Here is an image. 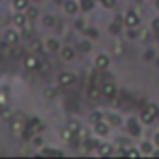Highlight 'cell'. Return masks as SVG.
Masks as SVG:
<instances>
[{
  "instance_id": "cell-30",
  "label": "cell",
  "mask_w": 159,
  "mask_h": 159,
  "mask_svg": "<svg viewBox=\"0 0 159 159\" xmlns=\"http://www.w3.org/2000/svg\"><path fill=\"white\" fill-rule=\"evenodd\" d=\"M86 150H94V148H99V142L98 140H86Z\"/></svg>"
},
{
  "instance_id": "cell-27",
  "label": "cell",
  "mask_w": 159,
  "mask_h": 159,
  "mask_svg": "<svg viewBox=\"0 0 159 159\" xmlns=\"http://www.w3.org/2000/svg\"><path fill=\"white\" fill-rule=\"evenodd\" d=\"M41 153H43V155H62L60 150H52V148H45Z\"/></svg>"
},
{
  "instance_id": "cell-36",
  "label": "cell",
  "mask_w": 159,
  "mask_h": 159,
  "mask_svg": "<svg viewBox=\"0 0 159 159\" xmlns=\"http://www.w3.org/2000/svg\"><path fill=\"white\" fill-rule=\"evenodd\" d=\"M54 96H56V92H54L52 88H49V90H45V98H47V99H51V98H54Z\"/></svg>"
},
{
  "instance_id": "cell-24",
  "label": "cell",
  "mask_w": 159,
  "mask_h": 159,
  "mask_svg": "<svg viewBox=\"0 0 159 159\" xmlns=\"http://www.w3.org/2000/svg\"><path fill=\"white\" fill-rule=\"evenodd\" d=\"M81 6H83L84 11H90L94 8V0H81Z\"/></svg>"
},
{
  "instance_id": "cell-25",
  "label": "cell",
  "mask_w": 159,
  "mask_h": 159,
  "mask_svg": "<svg viewBox=\"0 0 159 159\" xmlns=\"http://www.w3.org/2000/svg\"><path fill=\"white\" fill-rule=\"evenodd\" d=\"M43 25H45V26H54V25H56V19H54L52 15H45V17H43Z\"/></svg>"
},
{
  "instance_id": "cell-7",
  "label": "cell",
  "mask_w": 159,
  "mask_h": 159,
  "mask_svg": "<svg viewBox=\"0 0 159 159\" xmlns=\"http://www.w3.org/2000/svg\"><path fill=\"white\" fill-rule=\"evenodd\" d=\"M26 129H30L32 133H38V131H41V129H43V124H41V122H39L38 118H32V120L28 122Z\"/></svg>"
},
{
  "instance_id": "cell-15",
  "label": "cell",
  "mask_w": 159,
  "mask_h": 159,
  "mask_svg": "<svg viewBox=\"0 0 159 159\" xmlns=\"http://www.w3.org/2000/svg\"><path fill=\"white\" fill-rule=\"evenodd\" d=\"M28 47H30V51H32V52H41V49H43L41 41H38V39H32Z\"/></svg>"
},
{
  "instance_id": "cell-33",
  "label": "cell",
  "mask_w": 159,
  "mask_h": 159,
  "mask_svg": "<svg viewBox=\"0 0 159 159\" xmlns=\"http://www.w3.org/2000/svg\"><path fill=\"white\" fill-rule=\"evenodd\" d=\"M84 34H86V36H90V38H98V30H94V28H86V30H84Z\"/></svg>"
},
{
  "instance_id": "cell-45",
  "label": "cell",
  "mask_w": 159,
  "mask_h": 159,
  "mask_svg": "<svg viewBox=\"0 0 159 159\" xmlns=\"http://www.w3.org/2000/svg\"><path fill=\"white\" fill-rule=\"evenodd\" d=\"M155 6H157V10H159V0H157V2H155Z\"/></svg>"
},
{
  "instance_id": "cell-23",
  "label": "cell",
  "mask_w": 159,
  "mask_h": 159,
  "mask_svg": "<svg viewBox=\"0 0 159 159\" xmlns=\"http://www.w3.org/2000/svg\"><path fill=\"white\" fill-rule=\"evenodd\" d=\"M67 127L73 131V133H79V129H81V124H79L77 120H69V124H67Z\"/></svg>"
},
{
  "instance_id": "cell-13",
  "label": "cell",
  "mask_w": 159,
  "mask_h": 159,
  "mask_svg": "<svg viewBox=\"0 0 159 159\" xmlns=\"http://www.w3.org/2000/svg\"><path fill=\"white\" fill-rule=\"evenodd\" d=\"M60 49V43H58V39H47V51H51V52H54V51H58Z\"/></svg>"
},
{
  "instance_id": "cell-37",
  "label": "cell",
  "mask_w": 159,
  "mask_h": 159,
  "mask_svg": "<svg viewBox=\"0 0 159 159\" xmlns=\"http://www.w3.org/2000/svg\"><path fill=\"white\" fill-rule=\"evenodd\" d=\"M109 30H111V34H118V32H120V25L116 23V25H112V26H111Z\"/></svg>"
},
{
  "instance_id": "cell-42",
  "label": "cell",
  "mask_w": 159,
  "mask_h": 159,
  "mask_svg": "<svg viewBox=\"0 0 159 159\" xmlns=\"http://www.w3.org/2000/svg\"><path fill=\"white\" fill-rule=\"evenodd\" d=\"M144 58H146V60H152V58H153V52H152V51H148V52L144 54Z\"/></svg>"
},
{
  "instance_id": "cell-18",
  "label": "cell",
  "mask_w": 159,
  "mask_h": 159,
  "mask_svg": "<svg viewBox=\"0 0 159 159\" xmlns=\"http://www.w3.org/2000/svg\"><path fill=\"white\" fill-rule=\"evenodd\" d=\"M75 135H77V133H73L69 127L62 129V139H64V140H73V139H75Z\"/></svg>"
},
{
  "instance_id": "cell-9",
  "label": "cell",
  "mask_w": 159,
  "mask_h": 159,
  "mask_svg": "<svg viewBox=\"0 0 159 159\" xmlns=\"http://www.w3.org/2000/svg\"><path fill=\"white\" fill-rule=\"evenodd\" d=\"M107 66H109V56L107 54H99L96 58V67L98 69H107Z\"/></svg>"
},
{
  "instance_id": "cell-5",
  "label": "cell",
  "mask_w": 159,
  "mask_h": 159,
  "mask_svg": "<svg viewBox=\"0 0 159 159\" xmlns=\"http://www.w3.org/2000/svg\"><path fill=\"white\" fill-rule=\"evenodd\" d=\"M101 94H103L107 99H112V98L116 96V86H114L112 83H103V86H101Z\"/></svg>"
},
{
  "instance_id": "cell-3",
  "label": "cell",
  "mask_w": 159,
  "mask_h": 159,
  "mask_svg": "<svg viewBox=\"0 0 159 159\" xmlns=\"http://www.w3.org/2000/svg\"><path fill=\"white\" fill-rule=\"evenodd\" d=\"M25 69H28V71H36V69H39V58H38L36 54H28V56H25Z\"/></svg>"
},
{
  "instance_id": "cell-34",
  "label": "cell",
  "mask_w": 159,
  "mask_h": 159,
  "mask_svg": "<svg viewBox=\"0 0 159 159\" xmlns=\"http://www.w3.org/2000/svg\"><path fill=\"white\" fill-rule=\"evenodd\" d=\"M125 155H131V157H139V155H140V152H139V150H135V148H131V150H127V152H125Z\"/></svg>"
},
{
  "instance_id": "cell-39",
  "label": "cell",
  "mask_w": 159,
  "mask_h": 159,
  "mask_svg": "<svg viewBox=\"0 0 159 159\" xmlns=\"http://www.w3.org/2000/svg\"><path fill=\"white\" fill-rule=\"evenodd\" d=\"M81 51H90V43L88 41H83L81 43Z\"/></svg>"
},
{
  "instance_id": "cell-17",
  "label": "cell",
  "mask_w": 159,
  "mask_h": 159,
  "mask_svg": "<svg viewBox=\"0 0 159 159\" xmlns=\"http://www.w3.org/2000/svg\"><path fill=\"white\" fill-rule=\"evenodd\" d=\"M13 6H15V10L23 11V10L28 8V0H13Z\"/></svg>"
},
{
  "instance_id": "cell-8",
  "label": "cell",
  "mask_w": 159,
  "mask_h": 159,
  "mask_svg": "<svg viewBox=\"0 0 159 159\" xmlns=\"http://www.w3.org/2000/svg\"><path fill=\"white\" fill-rule=\"evenodd\" d=\"M4 39H6V43L15 45V43L19 41V34H17L15 30H8V32H6V36H4Z\"/></svg>"
},
{
  "instance_id": "cell-1",
  "label": "cell",
  "mask_w": 159,
  "mask_h": 159,
  "mask_svg": "<svg viewBox=\"0 0 159 159\" xmlns=\"http://www.w3.org/2000/svg\"><path fill=\"white\" fill-rule=\"evenodd\" d=\"M10 129H11V133L15 135V137H23L25 135V129H26V125H25V120L23 118H11L10 120Z\"/></svg>"
},
{
  "instance_id": "cell-28",
  "label": "cell",
  "mask_w": 159,
  "mask_h": 159,
  "mask_svg": "<svg viewBox=\"0 0 159 159\" xmlns=\"http://www.w3.org/2000/svg\"><path fill=\"white\" fill-rule=\"evenodd\" d=\"M10 54H11V58H21V56H23V49L15 47V49H11V51H10Z\"/></svg>"
},
{
  "instance_id": "cell-43",
  "label": "cell",
  "mask_w": 159,
  "mask_h": 159,
  "mask_svg": "<svg viewBox=\"0 0 159 159\" xmlns=\"http://www.w3.org/2000/svg\"><path fill=\"white\" fill-rule=\"evenodd\" d=\"M32 142H34V144H36V146H39V144H43V142H41V139H39V137H36V139H34V140H32Z\"/></svg>"
},
{
  "instance_id": "cell-35",
  "label": "cell",
  "mask_w": 159,
  "mask_h": 159,
  "mask_svg": "<svg viewBox=\"0 0 159 159\" xmlns=\"http://www.w3.org/2000/svg\"><path fill=\"white\" fill-rule=\"evenodd\" d=\"M142 152L152 153V144H150V142H142Z\"/></svg>"
},
{
  "instance_id": "cell-16",
  "label": "cell",
  "mask_w": 159,
  "mask_h": 159,
  "mask_svg": "<svg viewBox=\"0 0 159 159\" xmlns=\"http://www.w3.org/2000/svg\"><path fill=\"white\" fill-rule=\"evenodd\" d=\"M99 94H101V90H99L96 84H92V86L88 88V96H90V99H98V98H99Z\"/></svg>"
},
{
  "instance_id": "cell-21",
  "label": "cell",
  "mask_w": 159,
  "mask_h": 159,
  "mask_svg": "<svg viewBox=\"0 0 159 159\" xmlns=\"http://www.w3.org/2000/svg\"><path fill=\"white\" fill-rule=\"evenodd\" d=\"M64 8H66L67 13H75V11H77V4L73 2V0H67V2L64 4Z\"/></svg>"
},
{
  "instance_id": "cell-12",
  "label": "cell",
  "mask_w": 159,
  "mask_h": 159,
  "mask_svg": "<svg viewBox=\"0 0 159 159\" xmlns=\"http://www.w3.org/2000/svg\"><path fill=\"white\" fill-rule=\"evenodd\" d=\"M62 58H64V60H73V58H75V49L64 47V49H62Z\"/></svg>"
},
{
  "instance_id": "cell-20",
  "label": "cell",
  "mask_w": 159,
  "mask_h": 159,
  "mask_svg": "<svg viewBox=\"0 0 159 159\" xmlns=\"http://www.w3.org/2000/svg\"><path fill=\"white\" fill-rule=\"evenodd\" d=\"M0 118H2V120H11L13 114H11V111L8 107H2V109H0Z\"/></svg>"
},
{
  "instance_id": "cell-11",
  "label": "cell",
  "mask_w": 159,
  "mask_h": 159,
  "mask_svg": "<svg viewBox=\"0 0 159 159\" xmlns=\"http://www.w3.org/2000/svg\"><path fill=\"white\" fill-rule=\"evenodd\" d=\"M127 129H129V133H131V135H139V133H140V125L137 124V120H135V118H131V120L127 122Z\"/></svg>"
},
{
  "instance_id": "cell-14",
  "label": "cell",
  "mask_w": 159,
  "mask_h": 159,
  "mask_svg": "<svg viewBox=\"0 0 159 159\" xmlns=\"http://www.w3.org/2000/svg\"><path fill=\"white\" fill-rule=\"evenodd\" d=\"M96 133H98V135H107V133H109V125L103 124V122H98V124H96Z\"/></svg>"
},
{
  "instance_id": "cell-38",
  "label": "cell",
  "mask_w": 159,
  "mask_h": 159,
  "mask_svg": "<svg viewBox=\"0 0 159 159\" xmlns=\"http://www.w3.org/2000/svg\"><path fill=\"white\" fill-rule=\"evenodd\" d=\"M107 118H109L111 124H120V118H118V116H112V114H111V116H107Z\"/></svg>"
},
{
  "instance_id": "cell-2",
  "label": "cell",
  "mask_w": 159,
  "mask_h": 159,
  "mask_svg": "<svg viewBox=\"0 0 159 159\" xmlns=\"http://www.w3.org/2000/svg\"><path fill=\"white\" fill-rule=\"evenodd\" d=\"M159 114V109H157V105H148L142 112H140V120L144 122V124H152L153 122V118Z\"/></svg>"
},
{
  "instance_id": "cell-22",
  "label": "cell",
  "mask_w": 159,
  "mask_h": 159,
  "mask_svg": "<svg viewBox=\"0 0 159 159\" xmlns=\"http://www.w3.org/2000/svg\"><path fill=\"white\" fill-rule=\"evenodd\" d=\"M32 32H34V28H32V25H25L23 26V36H25V39H28V38H32Z\"/></svg>"
},
{
  "instance_id": "cell-29",
  "label": "cell",
  "mask_w": 159,
  "mask_h": 159,
  "mask_svg": "<svg viewBox=\"0 0 159 159\" xmlns=\"http://www.w3.org/2000/svg\"><path fill=\"white\" fill-rule=\"evenodd\" d=\"M26 15H28V19H36L38 17V10L36 8H26Z\"/></svg>"
},
{
  "instance_id": "cell-10",
  "label": "cell",
  "mask_w": 159,
  "mask_h": 159,
  "mask_svg": "<svg viewBox=\"0 0 159 159\" xmlns=\"http://www.w3.org/2000/svg\"><path fill=\"white\" fill-rule=\"evenodd\" d=\"M13 23H15L17 26H25V25L28 23V15H26V13H21V11H19V13H17V15L13 17Z\"/></svg>"
},
{
  "instance_id": "cell-4",
  "label": "cell",
  "mask_w": 159,
  "mask_h": 159,
  "mask_svg": "<svg viewBox=\"0 0 159 159\" xmlns=\"http://www.w3.org/2000/svg\"><path fill=\"white\" fill-rule=\"evenodd\" d=\"M77 83V77L73 75V73H60V77H58V84H62V86H73Z\"/></svg>"
},
{
  "instance_id": "cell-31",
  "label": "cell",
  "mask_w": 159,
  "mask_h": 159,
  "mask_svg": "<svg viewBox=\"0 0 159 159\" xmlns=\"http://www.w3.org/2000/svg\"><path fill=\"white\" fill-rule=\"evenodd\" d=\"M49 69H51V66H49L47 62H39V71H41V73H47Z\"/></svg>"
},
{
  "instance_id": "cell-41",
  "label": "cell",
  "mask_w": 159,
  "mask_h": 159,
  "mask_svg": "<svg viewBox=\"0 0 159 159\" xmlns=\"http://www.w3.org/2000/svg\"><path fill=\"white\" fill-rule=\"evenodd\" d=\"M148 38V30H140V39H146Z\"/></svg>"
},
{
  "instance_id": "cell-44",
  "label": "cell",
  "mask_w": 159,
  "mask_h": 159,
  "mask_svg": "<svg viewBox=\"0 0 159 159\" xmlns=\"http://www.w3.org/2000/svg\"><path fill=\"white\" fill-rule=\"evenodd\" d=\"M155 144H157V146H159V133H157V135H155Z\"/></svg>"
},
{
  "instance_id": "cell-32",
  "label": "cell",
  "mask_w": 159,
  "mask_h": 159,
  "mask_svg": "<svg viewBox=\"0 0 159 159\" xmlns=\"http://www.w3.org/2000/svg\"><path fill=\"white\" fill-rule=\"evenodd\" d=\"M105 8H114L116 6V0H101Z\"/></svg>"
},
{
  "instance_id": "cell-19",
  "label": "cell",
  "mask_w": 159,
  "mask_h": 159,
  "mask_svg": "<svg viewBox=\"0 0 159 159\" xmlns=\"http://www.w3.org/2000/svg\"><path fill=\"white\" fill-rule=\"evenodd\" d=\"M111 153H112L111 144H99V155H111Z\"/></svg>"
},
{
  "instance_id": "cell-6",
  "label": "cell",
  "mask_w": 159,
  "mask_h": 159,
  "mask_svg": "<svg viewBox=\"0 0 159 159\" xmlns=\"http://www.w3.org/2000/svg\"><path fill=\"white\" fill-rule=\"evenodd\" d=\"M125 25L131 26V28L137 26V25H139V15H137L135 11H127V13H125Z\"/></svg>"
},
{
  "instance_id": "cell-40",
  "label": "cell",
  "mask_w": 159,
  "mask_h": 159,
  "mask_svg": "<svg viewBox=\"0 0 159 159\" xmlns=\"http://www.w3.org/2000/svg\"><path fill=\"white\" fill-rule=\"evenodd\" d=\"M152 28H153V30H159V19H153V23H152Z\"/></svg>"
},
{
  "instance_id": "cell-26",
  "label": "cell",
  "mask_w": 159,
  "mask_h": 159,
  "mask_svg": "<svg viewBox=\"0 0 159 159\" xmlns=\"http://www.w3.org/2000/svg\"><path fill=\"white\" fill-rule=\"evenodd\" d=\"M101 118H103V114H101V112H92V114H90V122H92V124L101 122Z\"/></svg>"
}]
</instances>
